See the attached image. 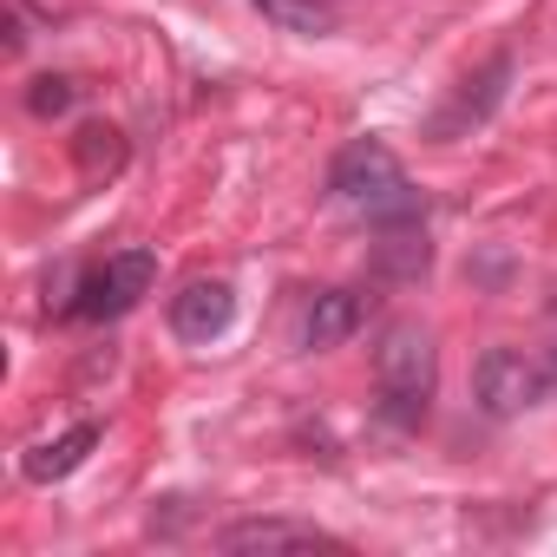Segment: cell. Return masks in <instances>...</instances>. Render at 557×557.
<instances>
[{
    "label": "cell",
    "instance_id": "6da1fadb",
    "mask_svg": "<svg viewBox=\"0 0 557 557\" xmlns=\"http://www.w3.org/2000/svg\"><path fill=\"white\" fill-rule=\"evenodd\" d=\"M329 190H335L355 216H368L374 230H381V223H413V216H426L413 177L400 171V158H394L381 138H355V145L335 158Z\"/></svg>",
    "mask_w": 557,
    "mask_h": 557
},
{
    "label": "cell",
    "instance_id": "7a4b0ae2",
    "mask_svg": "<svg viewBox=\"0 0 557 557\" xmlns=\"http://www.w3.org/2000/svg\"><path fill=\"white\" fill-rule=\"evenodd\" d=\"M374 381H381V420L413 433L433 407V387H440V348L420 322H387L381 329V348H374Z\"/></svg>",
    "mask_w": 557,
    "mask_h": 557
},
{
    "label": "cell",
    "instance_id": "3957f363",
    "mask_svg": "<svg viewBox=\"0 0 557 557\" xmlns=\"http://www.w3.org/2000/svg\"><path fill=\"white\" fill-rule=\"evenodd\" d=\"M151 283H158V256L151 249H125V256H112L106 269L86 275L79 296L66 302V315L73 322H112V315L138 309V296H151Z\"/></svg>",
    "mask_w": 557,
    "mask_h": 557
},
{
    "label": "cell",
    "instance_id": "277c9868",
    "mask_svg": "<svg viewBox=\"0 0 557 557\" xmlns=\"http://www.w3.org/2000/svg\"><path fill=\"white\" fill-rule=\"evenodd\" d=\"M544 368L537 361H524L518 348H485L479 355V368H472V394H479V407L492 413V420H511V413H524V407H537L544 400Z\"/></svg>",
    "mask_w": 557,
    "mask_h": 557
},
{
    "label": "cell",
    "instance_id": "5b68a950",
    "mask_svg": "<svg viewBox=\"0 0 557 557\" xmlns=\"http://www.w3.org/2000/svg\"><path fill=\"white\" fill-rule=\"evenodd\" d=\"M505 86H511V53H492L440 112H433V125H426V138L433 145H453V138H466V132H479L492 112H498V99H505Z\"/></svg>",
    "mask_w": 557,
    "mask_h": 557
},
{
    "label": "cell",
    "instance_id": "8992f818",
    "mask_svg": "<svg viewBox=\"0 0 557 557\" xmlns=\"http://www.w3.org/2000/svg\"><path fill=\"white\" fill-rule=\"evenodd\" d=\"M230 322H236V296H230V283H216V275H197V283H184L171 296V335L190 342V348H210Z\"/></svg>",
    "mask_w": 557,
    "mask_h": 557
},
{
    "label": "cell",
    "instance_id": "52a82bcc",
    "mask_svg": "<svg viewBox=\"0 0 557 557\" xmlns=\"http://www.w3.org/2000/svg\"><path fill=\"white\" fill-rule=\"evenodd\" d=\"M216 544L223 550H262V557H275V550H348L335 531L302 524V518H243V524H223Z\"/></svg>",
    "mask_w": 557,
    "mask_h": 557
},
{
    "label": "cell",
    "instance_id": "ba28073f",
    "mask_svg": "<svg viewBox=\"0 0 557 557\" xmlns=\"http://www.w3.org/2000/svg\"><path fill=\"white\" fill-rule=\"evenodd\" d=\"M426 269H433L426 216H413V223H381V236H374V275H387V283H420Z\"/></svg>",
    "mask_w": 557,
    "mask_h": 557
},
{
    "label": "cell",
    "instance_id": "9c48e42d",
    "mask_svg": "<svg viewBox=\"0 0 557 557\" xmlns=\"http://www.w3.org/2000/svg\"><path fill=\"white\" fill-rule=\"evenodd\" d=\"M92 446H99V426H92V420H79V426H66L60 440H40V446H27L21 472H27L34 485H60V479H73V472L92 459Z\"/></svg>",
    "mask_w": 557,
    "mask_h": 557
},
{
    "label": "cell",
    "instance_id": "30bf717a",
    "mask_svg": "<svg viewBox=\"0 0 557 557\" xmlns=\"http://www.w3.org/2000/svg\"><path fill=\"white\" fill-rule=\"evenodd\" d=\"M361 322H368V296H361V289H322V296L309 302V315H302V348H335V342H348Z\"/></svg>",
    "mask_w": 557,
    "mask_h": 557
},
{
    "label": "cell",
    "instance_id": "8fae6325",
    "mask_svg": "<svg viewBox=\"0 0 557 557\" xmlns=\"http://www.w3.org/2000/svg\"><path fill=\"white\" fill-rule=\"evenodd\" d=\"M249 8H256L269 27H283V34H302V40H322V34H335V14H329V0H249Z\"/></svg>",
    "mask_w": 557,
    "mask_h": 557
},
{
    "label": "cell",
    "instance_id": "7c38bea8",
    "mask_svg": "<svg viewBox=\"0 0 557 557\" xmlns=\"http://www.w3.org/2000/svg\"><path fill=\"white\" fill-rule=\"evenodd\" d=\"M73 158H79L86 177L119 171V164H125V138H119V125H86V132L73 138Z\"/></svg>",
    "mask_w": 557,
    "mask_h": 557
},
{
    "label": "cell",
    "instance_id": "4fadbf2b",
    "mask_svg": "<svg viewBox=\"0 0 557 557\" xmlns=\"http://www.w3.org/2000/svg\"><path fill=\"white\" fill-rule=\"evenodd\" d=\"M73 99H79V86H73L66 73H47V79L27 86V112H34V119H66Z\"/></svg>",
    "mask_w": 557,
    "mask_h": 557
},
{
    "label": "cell",
    "instance_id": "5bb4252c",
    "mask_svg": "<svg viewBox=\"0 0 557 557\" xmlns=\"http://www.w3.org/2000/svg\"><path fill=\"white\" fill-rule=\"evenodd\" d=\"M544 381H550V387H557V348H550V361H544Z\"/></svg>",
    "mask_w": 557,
    "mask_h": 557
},
{
    "label": "cell",
    "instance_id": "9a60e30c",
    "mask_svg": "<svg viewBox=\"0 0 557 557\" xmlns=\"http://www.w3.org/2000/svg\"><path fill=\"white\" fill-rule=\"evenodd\" d=\"M27 8H40V14H53V0H27Z\"/></svg>",
    "mask_w": 557,
    "mask_h": 557
}]
</instances>
